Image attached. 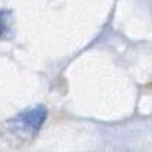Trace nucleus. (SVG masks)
<instances>
[{
    "mask_svg": "<svg viewBox=\"0 0 152 152\" xmlns=\"http://www.w3.org/2000/svg\"><path fill=\"white\" fill-rule=\"evenodd\" d=\"M48 118V111L45 106H34L28 108L6 123L7 133L19 142L31 140Z\"/></svg>",
    "mask_w": 152,
    "mask_h": 152,
    "instance_id": "nucleus-1",
    "label": "nucleus"
},
{
    "mask_svg": "<svg viewBox=\"0 0 152 152\" xmlns=\"http://www.w3.org/2000/svg\"><path fill=\"white\" fill-rule=\"evenodd\" d=\"M7 21H9L7 12H0V37L4 34V31L7 28Z\"/></svg>",
    "mask_w": 152,
    "mask_h": 152,
    "instance_id": "nucleus-2",
    "label": "nucleus"
}]
</instances>
